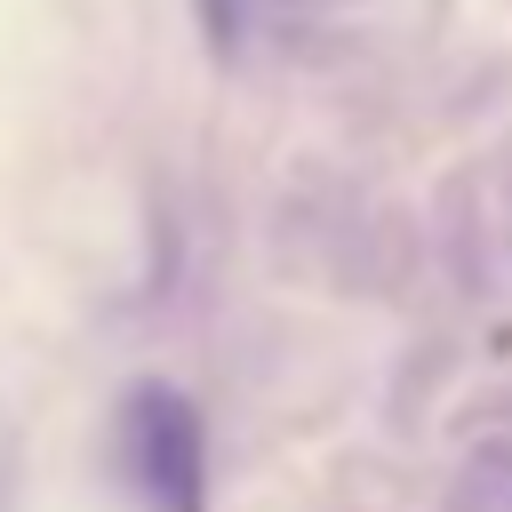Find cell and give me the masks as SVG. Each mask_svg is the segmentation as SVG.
Listing matches in <instances>:
<instances>
[{"label": "cell", "mask_w": 512, "mask_h": 512, "mask_svg": "<svg viewBox=\"0 0 512 512\" xmlns=\"http://www.w3.org/2000/svg\"><path fill=\"white\" fill-rule=\"evenodd\" d=\"M128 464L152 512H200L208 496V456H200V416L176 392H136L128 400Z\"/></svg>", "instance_id": "cell-1"}]
</instances>
